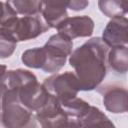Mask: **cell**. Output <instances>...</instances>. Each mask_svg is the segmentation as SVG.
<instances>
[{
	"instance_id": "44dd1931",
	"label": "cell",
	"mask_w": 128,
	"mask_h": 128,
	"mask_svg": "<svg viewBox=\"0 0 128 128\" xmlns=\"http://www.w3.org/2000/svg\"><path fill=\"white\" fill-rule=\"evenodd\" d=\"M6 72H7V67L5 65L0 64V81L4 79V76H5Z\"/></svg>"
},
{
	"instance_id": "277c9868",
	"label": "cell",
	"mask_w": 128,
	"mask_h": 128,
	"mask_svg": "<svg viewBox=\"0 0 128 128\" xmlns=\"http://www.w3.org/2000/svg\"><path fill=\"white\" fill-rule=\"evenodd\" d=\"M88 0H40V15L49 26L55 28L68 17L67 9L80 11L88 6Z\"/></svg>"
},
{
	"instance_id": "d6986e66",
	"label": "cell",
	"mask_w": 128,
	"mask_h": 128,
	"mask_svg": "<svg viewBox=\"0 0 128 128\" xmlns=\"http://www.w3.org/2000/svg\"><path fill=\"white\" fill-rule=\"evenodd\" d=\"M17 17V14L6 2L0 1V29H8Z\"/></svg>"
},
{
	"instance_id": "8992f818",
	"label": "cell",
	"mask_w": 128,
	"mask_h": 128,
	"mask_svg": "<svg viewBox=\"0 0 128 128\" xmlns=\"http://www.w3.org/2000/svg\"><path fill=\"white\" fill-rule=\"evenodd\" d=\"M49 29V26L45 23L41 15L37 14L32 16L17 17L14 23L7 30L18 42L34 39Z\"/></svg>"
},
{
	"instance_id": "4fadbf2b",
	"label": "cell",
	"mask_w": 128,
	"mask_h": 128,
	"mask_svg": "<svg viewBox=\"0 0 128 128\" xmlns=\"http://www.w3.org/2000/svg\"><path fill=\"white\" fill-rule=\"evenodd\" d=\"M79 127H114V124L99 108L91 105L80 120Z\"/></svg>"
},
{
	"instance_id": "6da1fadb",
	"label": "cell",
	"mask_w": 128,
	"mask_h": 128,
	"mask_svg": "<svg viewBox=\"0 0 128 128\" xmlns=\"http://www.w3.org/2000/svg\"><path fill=\"white\" fill-rule=\"evenodd\" d=\"M109 47L100 37H94L76 48L69 57L75 70L80 90L96 89L107 73V54Z\"/></svg>"
},
{
	"instance_id": "ac0fdd59",
	"label": "cell",
	"mask_w": 128,
	"mask_h": 128,
	"mask_svg": "<svg viewBox=\"0 0 128 128\" xmlns=\"http://www.w3.org/2000/svg\"><path fill=\"white\" fill-rule=\"evenodd\" d=\"M17 40L7 29H0V58L10 57L15 51Z\"/></svg>"
},
{
	"instance_id": "2e32d148",
	"label": "cell",
	"mask_w": 128,
	"mask_h": 128,
	"mask_svg": "<svg viewBox=\"0 0 128 128\" xmlns=\"http://www.w3.org/2000/svg\"><path fill=\"white\" fill-rule=\"evenodd\" d=\"M17 15L32 16L40 13V0H6Z\"/></svg>"
},
{
	"instance_id": "ba28073f",
	"label": "cell",
	"mask_w": 128,
	"mask_h": 128,
	"mask_svg": "<svg viewBox=\"0 0 128 128\" xmlns=\"http://www.w3.org/2000/svg\"><path fill=\"white\" fill-rule=\"evenodd\" d=\"M15 89H17L20 103L32 113H35L42 106H44L51 95L46 90L44 85L40 84L37 80Z\"/></svg>"
},
{
	"instance_id": "7a4b0ae2",
	"label": "cell",
	"mask_w": 128,
	"mask_h": 128,
	"mask_svg": "<svg viewBox=\"0 0 128 128\" xmlns=\"http://www.w3.org/2000/svg\"><path fill=\"white\" fill-rule=\"evenodd\" d=\"M1 111L4 127L30 128L37 126L34 113L29 111L20 103L17 89L15 88L7 89L3 98Z\"/></svg>"
},
{
	"instance_id": "5b68a950",
	"label": "cell",
	"mask_w": 128,
	"mask_h": 128,
	"mask_svg": "<svg viewBox=\"0 0 128 128\" xmlns=\"http://www.w3.org/2000/svg\"><path fill=\"white\" fill-rule=\"evenodd\" d=\"M43 85L46 90L60 102V104L76 97L80 91L77 76L70 71L55 73L46 78Z\"/></svg>"
},
{
	"instance_id": "7c38bea8",
	"label": "cell",
	"mask_w": 128,
	"mask_h": 128,
	"mask_svg": "<svg viewBox=\"0 0 128 128\" xmlns=\"http://www.w3.org/2000/svg\"><path fill=\"white\" fill-rule=\"evenodd\" d=\"M107 65L117 73L125 74L128 69L127 45L111 47L107 54Z\"/></svg>"
},
{
	"instance_id": "30bf717a",
	"label": "cell",
	"mask_w": 128,
	"mask_h": 128,
	"mask_svg": "<svg viewBox=\"0 0 128 128\" xmlns=\"http://www.w3.org/2000/svg\"><path fill=\"white\" fill-rule=\"evenodd\" d=\"M127 25L128 20L125 16L112 18L103 30L102 40L108 47L127 45L128 35H127Z\"/></svg>"
},
{
	"instance_id": "8fae6325",
	"label": "cell",
	"mask_w": 128,
	"mask_h": 128,
	"mask_svg": "<svg viewBox=\"0 0 128 128\" xmlns=\"http://www.w3.org/2000/svg\"><path fill=\"white\" fill-rule=\"evenodd\" d=\"M103 95V103L107 111L114 114L125 113L128 110V94L123 87L111 85L103 87V91L99 90Z\"/></svg>"
},
{
	"instance_id": "e0dca14e",
	"label": "cell",
	"mask_w": 128,
	"mask_h": 128,
	"mask_svg": "<svg viewBox=\"0 0 128 128\" xmlns=\"http://www.w3.org/2000/svg\"><path fill=\"white\" fill-rule=\"evenodd\" d=\"M21 60L24 65L29 68L42 69L46 61V56L43 47H36L24 51L21 56Z\"/></svg>"
},
{
	"instance_id": "9a60e30c",
	"label": "cell",
	"mask_w": 128,
	"mask_h": 128,
	"mask_svg": "<svg viewBox=\"0 0 128 128\" xmlns=\"http://www.w3.org/2000/svg\"><path fill=\"white\" fill-rule=\"evenodd\" d=\"M98 7L105 16L111 19L127 14V0H98Z\"/></svg>"
},
{
	"instance_id": "52a82bcc",
	"label": "cell",
	"mask_w": 128,
	"mask_h": 128,
	"mask_svg": "<svg viewBox=\"0 0 128 128\" xmlns=\"http://www.w3.org/2000/svg\"><path fill=\"white\" fill-rule=\"evenodd\" d=\"M34 116L39 125L44 128L70 127L68 116L62 105L52 95L47 103L34 113Z\"/></svg>"
},
{
	"instance_id": "3957f363",
	"label": "cell",
	"mask_w": 128,
	"mask_h": 128,
	"mask_svg": "<svg viewBox=\"0 0 128 128\" xmlns=\"http://www.w3.org/2000/svg\"><path fill=\"white\" fill-rule=\"evenodd\" d=\"M73 42L64 35H52L43 46L46 61L42 70L46 73H57L66 63L67 57L72 53Z\"/></svg>"
},
{
	"instance_id": "9c48e42d",
	"label": "cell",
	"mask_w": 128,
	"mask_h": 128,
	"mask_svg": "<svg viewBox=\"0 0 128 128\" xmlns=\"http://www.w3.org/2000/svg\"><path fill=\"white\" fill-rule=\"evenodd\" d=\"M55 28L58 33L71 40L78 37H89L94 30V21L86 15L67 17Z\"/></svg>"
},
{
	"instance_id": "5bb4252c",
	"label": "cell",
	"mask_w": 128,
	"mask_h": 128,
	"mask_svg": "<svg viewBox=\"0 0 128 128\" xmlns=\"http://www.w3.org/2000/svg\"><path fill=\"white\" fill-rule=\"evenodd\" d=\"M3 80L8 88H20L27 83L37 80V77L29 70L16 69L7 71Z\"/></svg>"
},
{
	"instance_id": "ffe728a7",
	"label": "cell",
	"mask_w": 128,
	"mask_h": 128,
	"mask_svg": "<svg viewBox=\"0 0 128 128\" xmlns=\"http://www.w3.org/2000/svg\"><path fill=\"white\" fill-rule=\"evenodd\" d=\"M8 89V86L6 85V83L4 82V80H1L0 81V110L2 108V102H3V98H4V95L6 93Z\"/></svg>"
}]
</instances>
